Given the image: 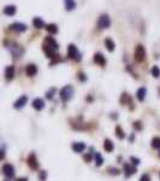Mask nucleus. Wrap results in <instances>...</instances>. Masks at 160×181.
Returning a JSON list of instances; mask_svg holds the SVG:
<instances>
[{
    "label": "nucleus",
    "instance_id": "obj_17",
    "mask_svg": "<svg viewBox=\"0 0 160 181\" xmlns=\"http://www.w3.org/2000/svg\"><path fill=\"white\" fill-rule=\"evenodd\" d=\"M33 25H34L36 29H42V28H45L46 27V23L41 17H34V20H33Z\"/></svg>",
    "mask_w": 160,
    "mask_h": 181
},
{
    "label": "nucleus",
    "instance_id": "obj_36",
    "mask_svg": "<svg viewBox=\"0 0 160 181\" xmlns=\"http://www.w3.org/2000/svg\"><path fill=\"white\" fill-rule=\"evenodd\" d=\"M4 158H5V153H4V151L0 150V161H2Z\"/></svg>",
    "mask_w": 160,
    "mask_h": 181
},
{
    "label": "nucleus",
    "instance_id": "obj_7",
    "mask_svg": "<svg viewBox=\"0 0 160 181\" xmlns=\"http://www.w3.org/2000/svg\"><path fill=\"white\" fill-rule=\"evenodd\" d=\"M27 162H28V166L30 167V169L33 170L39 169V162H37V158H36L35 153H30L28 159H27Z\"/></svg>",
    "mask_w": 160,
    "mask_h": 181
},
{
    "label": "nucleus",
    "instance_id": "obj_23",
    "mask_svg": "<svg viewBox=\"0 0 160 181\" xmlns=\"http://www.w3.org/2000/svg\"><path fill=\"white\" fill-rule=\"evenodd\" d=\"M113 147H114L113 143H112L110 139H106V140H105V143H103V148H105L106 152H112Z\"/></svg>",
    "mask_w": 160,
    "mask_h": 181
},
{
    "label": "nucleus",
    "instance_id": "obj_9",
    "mask_svg": "<svg viewBox=\"0 0 160 181\" xmlns=\"http://www.w3.org/2000/svg\"><path fill=\"white\" fill-rule=\"evenodd\" d=\"M93 60H94L95 64H98L100 67H105L106 65V59H105L103 55H101V53H95L94 57H93Z\"/></svg>",
    "mask_w": 160,
    "mask_h": 181
},
{
    "label": "nucleus",
    "instance_id": "obj_25",
    "mask_svg": "<svg viewBox=\"0 0 160 181\" xmlns=\"http://www.w3.org/2000/svg\"><path fill=\"white\" fill-rule=\"evenodd\" d=\"M150 74L153 75V77H155V79H158L160 77V69L158 65H154L153 68L150 69Z\"/></svg>",
    "mask_w": 160,
    "mask_h": 181
},
{
    "label": "nucleus",
    "instance_id": "obj_19",
    "mask_svg": "<svg viewBox=\"0 0 160 181\" xmlns=\"http://www.w3.org/2000/svg\"><path fill=\"white\" fill-rule=\"evenodd\" d=\"M124 171H125V176L126 178H129V176H131L133 174H135L136 173V168L135 167H133L131 164H124Z\"/></svg>",
    "mask_w": 160,
    "mask_h": 181
},
{
    "label": "nucleus",
    "instance_id": "obj_2",
    "mask_svg": "<svg viewBox=\"0 0 160 181\" xmlns=\"http://www.w3.org/2000/svg\"><path fill=\"white\" fill-rule=\"evenodd\" d=\"M68 56L70 59H74L76 62H80L82 56H81V52L78 51L77 46L74 45V44H70L68 46Z\"/></svg>",
    "mask_w": 160,
    "mask_h": 181
},
{
    "label": "nucleus",
    "instance_id": "obj_27",
    "mask_svg": "<svg viewBox=\"0 0 160 181\" xmlns=\"http://www.w3.org/2000/svg\"><path fill=\"white\" fill-rule=\"evenodd\" d=\"M95 162H96V166H98V167L103 166V158L101 157V155H100V153H95Z\"/></svg>",
    "mask_w": 160,
    "mask_h": 181
},
{
    "label": "nucleus",
    "instance_id": "obj_5",
    "mask_svg": "<svg viewBox=\"0 0 160 181\" xmlns=\"http://www.w3.org/2000/svg\"><path fill=\"white\" fill-rule=\"evenodd\" d=\"M10 29L12 32H16V33H24V32H27L28 25L22 22H15L10 24Z\"/></svg>",
    "mask_w": 160,
    "mask_h": 181
},
{
    "label": "nucleus",
    "instance_id": "obj_37",
    "mask_svg": "<svg viewBox=\"0 0 160 181\" xmlns=\"http://www.w3.org/2000/svg\"><path fill=\"white\" fill-rule=\"evenodd\" d=\"M16 181H28L27 178H18V179H16Z\"/></svg>",
    "mask_w": 160,
    "mask_h": 181
},
{
    "label": "nucleus",
    "instance_id": "obj_11",
    "mask_svg": "<svg viewBox=\"0 0 160 181\" xmlns=\"http://www.w3.org/2000/svg\"><path fill=\"white\" fill-rule=\"evenodd\" d=\"M27 103H28V97H27V95H22V97H19V98L15 102L13 108H15V109H22Z\"/></svg>",
    "mask_w": 160,
    "mask_h": 181
},
{
    "label": "nucleus",
    "instance_id": "obj_28",
    "mask_svg": "<svg viewBox=\"0 0 160 181\" xmlns=\"http://www.w3.org/2000/svg\"><path fill=\"white\" fill-rule=\"evenodd\" d=\"M56 93V88L54 87H52L51 90L47 92V94H46V97H47V99H49V100H52L53 99V94Z\"/></svg>",
    "mask_w": 160,
    "mask_h": 181
},
{
    "label": "nucleus",
    "instance_id": "obj_35",
    "mask_svg": "<svg viewBox=\"0 0 160 181\" xmlns=\"http://www.w3.org/2000/svg\"><path fill=\"white\" fill-rule=\"evenodd\" d=\"M84 159H86L87 162H91V155H86V156H84Z\"/></svg>",
    "mask_w": 160,
    "mask_h": 181
},
{
    "label": "nucleus",
    "instance_id": "obj_12",
    "mask_svg": "<svg viewBox=\"0 0 160 181\" xmlns=\"http://www.w3.org/2000/svg\"><path fill=\"white\" fill-rule=\"evenodd\" d=\"M33 108H34L35 110H37V111H41L44 108H45V102H44V99H41V98H36L33 100Z\"/></svg>",
    "mask_w": 160,
    "mask_h": 181
},
{
    "label": "nucleus",
    "instance_id": "obj_16",
    "mask_svg": "<svg viewBox=\"0 0 160 181\" xmlns=\"http://www.w3.org/2000/svg\"><path fill=\"white\" fill-rule=\"evenodd\" d=\"M25 74L28 75V76H35L36 74H37V67L35 65V64H29V65H27V68H25Z\"/></svg>",
    "mask_w": 160,
    "mask_h": 181
},
{
    "label": "nucleus",
    "instance_id": "obj_8",
    "mask_svg": "<svg viewBox=\"0 0 160 181\" xmlns=\"http://www.w3.org/2000/svg\"><path fill=\"white\" fill-rule=\"evenodd\" d=\"M44 45L51 47V48L54 50V51H58V50H59V45H58L57 41L54 40L53 36H47L45 39V41H44Z\"/></svg>",
    "mask_w": 160,
    "mask_h": 181
},
{
    "label": "nucleus",
    "instance_id": "obj_10",
    "mask_svg": "<svg viewBox=\"0 0 160 181\" xmlns=\"http://www.w3.org/2000/svg\"><path fill=\"white\" fill-rule=\"evenodd\" d=\"M2 174L7 178H12L15 175V168L12 167L11 164H4L2 167Z\"/></svg>",
    "mask_w": 160,
    "mask_h": 181
},
{
    "label": "nucleus",
    "instance_id": "obj_6",
    "mask_svg": "<svg viewBox=\"0 0 160 181\" xmlns=\"http://www.w3.org/2000/svg\"><path fill=\"white\" fill-rule=\"evenodd\" d=\"M7 48L10 50V52L12 53V56L13 57H21L23 55V52H24V50H23L22 47L19 45H17V44H15V42H12L10 46H7Z\"/></svg>",
    "mask_w": 160,
    "mask_h": 181
},
{
    "label": "nucleus",
    "instance_id": "obj_24",
    "mask_svg": "<svg viewBox=\"0 0 160 181\" xmlns=\"http://www.w3.org/2000/svg\"><path fill=\"white\" fill-rule=\"evenodd\" d=\"M116 135H117L118 139H124L125 138V133H124V130L122 129L120 126H117L116 127Z\"/></svg>",
    "mask_w": 160,
    "mask_h": 181
},
{
    "label": "nucleus",
    "instance_id": "obj_29",
    "mask_svg": "<svg viewBox=\"0 0 160 181\" xmlns=\"http://www.w3.org/2000/svg\"><path fill=\"white\" fill-rule=\"evenodd\" d=\"M134 128H135L136 130H141V129H142V125H141V122H138V121L135 122V123H134Z\"/></svg>",
    "mask_w": 160,
    "mask_h": 181
},
{
    "label": "nucleus",
    "instance_id": "obj_13",
    "mask_svg": "<svg viewBox=\"0 0 160 181\" xmlns=\"http://www.w3.org/2000/svg\"><path fill=\"white\" fill-rule=\"evenodd\" d=\"M4 13L6 15V16H10V17H12V16H15L16 15V12H17V7L15 6V5H7V6H5L4 7Z\"/></svg>",
    "mask_w": 160,
    "mask_h": 181
},
{
    "label": "nucleus",
    "instance_id": "obj_4",
    "mask_svg": "<svg viewBox=\"0 0 160 181\" xmlns=\"http://www.w3.org/2000/svg\"><path fill=\"white\" fill-rule=\"evenodd\" d=\"M146 58V50H145V46L143 45H137L135 48V60L141 63L143 62Z\"/></svg>",
    "mask_w": 160,
    "mask_h": 181
},
{
    "label": "nucleus",
    "instance_id": "obj_26",
    "mask_svg": "<svg viewBox=\"0 0 160 181\" xmlns=\"http://www.w3.org/2000/svg\"><path fill=\"white\" fill-rule=\"evenodd\" d=\"M152 147L153 148H160V138H153L152 140Z\"/></svg>",
    "mask_w": 160,
    "mask_h": 181
},
{
    "label": "nucleus",
    "instance_id": "obj_34",
    "mask_svg": "<svg viewBox=\"0 0 160 181\" xmlns=\"http://www.w3.org/2000/svg\"><path fill=\"white\" fill-rule=\"evenodd\" d=\"M78 75H80V80H81V81H86V80H87V76H86V74H83V73H80Z\"/></svg>",
    "mask_w": 160,
    "mask_h": 181
},
{
    "label": "nucleus",
    "instance_id": "obj_22",
    "mask_svg": "<svg viewBox=\"0 0 160 181\" xmlns=\"http://www.w3.org/2000/svg\"><path fill=\"white\" fill-rule=\"evenodd\" d=\"M105 46H106V48H107L110 52L114 51V48H116V44H114V41L111 39V38L105 39Z\"/></svg>",
    "mask_w": 160,
    "mask_h": 181
},
{
    "label": "nucleus",
    "instance_id": "obj_18",
    "mask_svg": "<svg viewBox=\"0 0 160 181\" xmlns=\"http://www.w3.org/2000/svg\"><path fill=\"white\" fill-rule=\"evenodd\" d=\"M45 29L49 33V34H58V32H59V29H58V25L57 24H54V23H49V24H46Z\"/></svg>",
    "mask_w": 160,
    "mask_h": 181
},
{
    "label": "nucleus",
    "instance_id": "obj_1",
    "mask_svg": "<svg viewBox=\"0 0 160 181\" xmlns=\"http://www.w3.org/2000/svg\"><path fill=\"white\" fill-rule=\"evenodd\" d=\"M59 95H60V99H61L64 103L69 102V100L72 98V95H74V87H72L71 85H66V86H64V87L60 90Z\"/></svg>",
    "mask_w": 160,
    "mask_h": 181
},
{
    "label": "nucleus",
    "instance_id": "obj_33",
    "mask_svg": "<svg viewBox=\"0 0 160 181\" xmlns=\"http://www.w3.org/2000/svg\"><path fill=\"white\" fill-rule=\"evenodd\" d=\"M46 176H47L46 171H41V173H40V179H41L42 181H45V180H46Z\"/></svg>",
    "mask_w": 160,
    "mask_h": 181
},
{
    "label": "nucleus",
    "instance_id": "obj_3",
    "mask_svg": "<svg viewBox=\"0 0 160 181\" xmlns=\"http://www.w3.org/2000/svg\"><path fill=\"white\" fill-rule=\"evenodd\" d=\"M98 27L100 29H108L111 27V18L107 13H103L99 16V20H98Z\"/></svg>",
    "mask_w": 160,
    "mask_h": 181
},
{
    "label": "nucleus",
    "instance_id": "obj_20",
    "mask_svg": "<svg viewBox=\"0 0 160 181\" xmlns=\"http://www.w3.org/2000/svg\"><path fill=\"white\" fill-rule=\"evenodd\" d=\"M146 93H147L146 87H141V88H138L137 92H136L137 99H138L140 102H143V100H145V98H146Z\"/></svg>",
    "mask_w": 160,
    "mask_h": 181
},
{
    "label": "nucleus",
    "instance_id": "obj_14",
    "mask_svg": "<svg viewBox=\"0 0 160 181\" xmlns=\"http://www.w3.org/2000/svg\"><path fill=\"white\" fill-rule=\"evenodd\" d=\"M64 6H65L66 11H74L76 9V6H77L76 0H64Z\"/></svg>",
    "mask_w": 160,
    "mask_h": 181
},
{
    "label": "nucleus",
    "instance_id": "obj_30",
    "mask_svg": "<svg viewBox=\"0 0 160 181\" xmlns=\"http://www.w3.org/2000/svg\"><path fill=\"white\" fill-rule=\"evenodd\" d=\"M140 181H150V178H149V175H147V174H143L140 178Z\"/></svg>",
    "mask_w": 160,
    "mask_h": 181
},
{
    "label": "nucleus",
    "instance_id": "obj_31",
    "mask_svg": "<svg viewBox=\"0 0 160 181\" xmlns=\"http://www.w3.org/2000/svg\"><path fill=\"white\" fill-rule=\"evenodd\" d=\"M108 171H110V174H114V175L119 174V170L116 169V168H108Z\"/></svg>",
    "mask_w": 160,
    "mask_h": 181
},
{
    "label": "nucleus",
    "instance_id": "obj_38",
    "mask_svg": "<svg viewBox=\"0 0 160 181\" xmlns=\"http://www.w3.org/2000/svg\"><path fill=\"white\" fill-rule=\"evenodd\" d=\"M159 156H160V153H159Z\"/></svg>",
    "mask_w": 160,
    "mask_h": 181
},
{
    "label": "nucleus",
    "instance_id": "obj_15",
    "mask_svg": "<svg viewBox=\"0 0 160 181\" xmlns=\"http://www.w3.org/2000/svg\"><path fill=\"white\" fill-rule=\"evenodd\" d=\"M15 77V67L13 65H9L5 69V79L7 81H11Z\"/></svg>",
    "mask_w": 160,
    "mask_h": 181
},
{
    "label": "nucleus",
    "instance_id": "obj_21",
    "mask_svg": "<svg viewBox=\"0 0 160 181\" xmlns=\"http://www.w3.org/2000/svg\"><path fill=\"white\" fill-rule=\"evenodd\" d=\"M84 148H86V144L84 143H75V144H72V150L75 152H77V153L83 152Z\"/></svg>",
    "mask_w": 160,
    "mask_h": 181
},
{
    "label": "nucleus",
    "instance_id": "obj_32",
    "mask_svg": "<svg viewBox=\"0 0 160 181\" xmlns=\"http://www.w3.org/2000/svg\"><path fill=\"white\" fill-rule=\"evenodd\" d=\"M130 161H131V162H133V163H134L135 166L140 164V162H141V161H140L138 158H136V157H130Z\"/></svg>",
    "mask_w": 160,
    "mask_h": 181
}]
</instances>
